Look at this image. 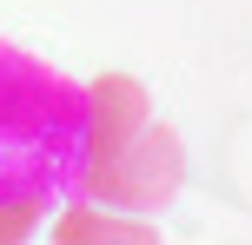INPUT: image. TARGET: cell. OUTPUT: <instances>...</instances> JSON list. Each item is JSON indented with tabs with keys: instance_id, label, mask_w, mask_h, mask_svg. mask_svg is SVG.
<instances>
[{
	"instance_id": "obj_1",
	"label": "cell",
	"mask_w": 252,
	"mask_h": 245,
	"mask_svg": "<svg viewBox=\"0 0 252 245\" xmlns=\"http://www.w3.org/2000/svg\"><path fill=\"white\" fill-rule=\"evenodd\" d=\"M80 179H87V199H100V206H120V212H159L166 199L179 192V179H186L179 133L146 119V126H139L120 153L87 159V166H80Z\"/></svg>"
},
{
	"instance_id": "obj_2",
	"label": "cell",
	"mask_w": 252,
	"mask_h": 245,
	"mask_svg": "<svg viewBox=\"0 0 252 245\" xmlns=\"http://www.w3.org/2000/svg\"><path fill=\"white\" fill-rule=\"evenodd\" d=\"M146 119H153L146 113V86H139L133 73H100L87 86V113H80V166L120 153Z\"/></svg>"
},
{
	"instance_id": "obj_3",
	"label": "cell",
	"mask_w": 252,
	"mask_h": 245,
	"mask_svg": "<svg viewBox=\"0 0 252 245\" xmlns=\"http://www.w3.org/2000/svg\"><path fill=\"white\" fill-rule=\"evenodd\" d=\"M53 245H159V225L146 212H120V206L87 199V206L53 219Z\"/></svg>"
},
{
	"instance_id": "obj_4",
	"label": "cell",
	"mask_w": 252,
	"mask_h": 245,
	"mask_svg": "<svg viewBox=\"0 0 252 245\" xmlns=\"http://www.w3.org/2000/svg\"><path fill=\"white\" fill-rule=\"evenodd\" d=\"M33 199H0V245H27V232H33Z\"/></svg>"
}]
</instances>
